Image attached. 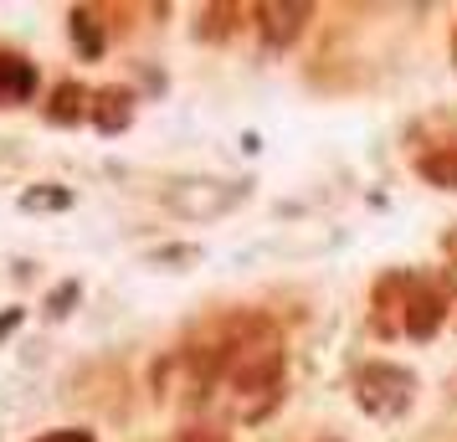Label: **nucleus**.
Returning a JSON list of instances; mask_svg holds the SVG:
<instances>
[{
	"instance_id": "f257e3e1",
	"label": "nucleus",
	"mask_w": 457,
	"mask_h": 442,
	"mask_svg": "<svg viewBox=\"0 0 457 442\" xmlns=\"http://www.w3.org/2000/svg\"><path fill=\"white\" fill-rule=\"evenodd\" d=\"M211 355H216V376L227 386L231 417L242 421H262L283 401L288 386V350L278 324L262 314H227L216 319L206 335H201Z\"/></svg>"
},
{
	"instance_id": "f03ea898",
	"label": "nucleus",
	"mask_w": 457,
	"mask_h": 442,
	"mask_svg": "<svg viewBox=\"0 0 457 442\" xmlns=\"http://www.w3.org/2000/svg\"><path fill=\"white\" fill-rule=\"evenodd\" d=\"M350 391H354V406H360L365 417L395 421V417H406L411 401H416V371L391 365V360H365V365L354 371Z\"/></svg>"
},
{
	"instance_id": "7ed1b4c3",
	"label": "nucleus",
	"mask_w": 457,
	"mask_h": 442,
	"mask_svg": "<svg viewBox=\"0 0 457 442\" xmlns=\"http://www.w3.org/2000/svg\"><path fill=\"white\" fill-rule=\"evenodd\" d=\"M247 196H252L247 180H175L165 190V206L186 221H216V216L237 211Z\"/></svg>"
},
{
	"instance_id": "20e7f679",
	"label": "nucleus",
	"mask_w": 457,
	"mask_h": 442,
	"mask_svg": "<svg viewBox=\"0 0 457 442\" xmlns=\"http://www.w3.org/2000/svg\"><path fill=\"white\" fill-rule=\"evenodd\" d=\"M453 288H457V268H447V273H416L411 278V304H406V335L432 339L436 324L447 319Z\"/></svg>"
},
{
	"instance_id": "39448f33",
	"label": "nucleus",
	"mask_w": 457,
	"mask_h": 442,
	"mask_svg": "<svg viewBox=\"0 0 457 442\" xmlns=\"http://www.w3.org/2000/svg\"><path fill=\"white\" fill-rule=\"evenodd\" d=\"M411 278L406 268H391V273L375 278L370 288V329L380 339H395L406 335V304H411Z\"/></svg>"
},
{
	"instance_id": "423d86ee",
	"label": "nucleus",
	"mask_w": 457,
	"mask_h": 442,
	"mask_svg": "<svg viewBox=\"0 0 457 442\" xmlns=\"http://www.w3.org/2000/svg\"><path fill=\"white\" fill-rule=\"evenodd\" d=\"M252 16H257L262 42L278 52V46H293L298 37H303V26H309L313 5H309V0H262V5H252Z\"/></svg>"
},
{
	"instance_id": "0eeeda50",
	"label": "nucleus",
	"mask_w": 457,
	"mask_h": 442,
	"mask_svg": "<svg viewBox=\"0 0 457 442\" xmlns=\"http://www.w3.org/2000/svg\"><path fill=\"white\" fill-rule=\"evenodd\" d=\"M37 98V63L21 52H0V108H21Z\"/></svg>"
},
{
	"instance_id": "6e6552de",
	"label": "nucleus",
	"mask_w": 457,
	"mask_h": 442,
	"mask_svg": "<svg viewBox=\"0 0 457 442\" xmlns=\"http://www.w3.org/2000/svg\"><path fill=\"white\" fill-rule=\"evenodd\" d=\"M93 124H98V134H124L134 124V93L119 83L93 88Z\"/></svg>"
},
{
	"instance_id": "1a4fd4ad",
	"label": "nucleus",
	"mask_w": 457,
	"mask_h": 442,
	"mask_svg": "<svg viewBox=\"0 0 457 442\" xmlns=\"http://www.w3.org/2000/svg\"><path fill=\"white\" fill-rule=\"evenodd\" d=\"M46 119H52V124H62V129L93 119V93H87L83 83H72V78L57 83V88H52V104H46Z\"/></svg>"
},
{
	"instance_id": "9d476101",
	"label": "nucleus",
	"mask_w": 457,
	"mask_h": 442,
	"mask_svg": "<svg viewBox=\"0 0 457 442\" xmlns=\"http://www.w3.org/2000/svg\"><path fill=\"white\" fill-rule=\"evenodd\" d=\"M416 175L442 190H457V134L453 139H436L432 149H421L416 154Z\"/></svg>"
},
{
	"instance_id": "9b49d317",
	"label": "nucleus",
	"mask_w": 457,
	"mask_h": 442,
	"mask_svg": "<svg viewBox=\"0 0 457 442\" xmlns=\"http://www.w3.org/2000/svg\"><path fill=\"white\" fill-rule=\"evenodd\" d=\"M72 42H78V52H83L87 63L104 57V21H98L93 5H78V11H72Z\"/></svg>"
},
{
	"instance_id": "f8f14e48",
	"label": "nucleus",
	"mask_w": 457,
	"mask_h": 442,
	"mask_svg": "<svg viewBox=\"0 0 457 442\" xmlns=\"http://www.w3.org/2000/svg\"><path fill=\"white\" fill-rule=\"evenodd\" d=\"M237 21H242V5H206V11L195 16V37H201V42H221Z\"/></svg>"
},
{
	"instance_id": "ddd939ff",
	"label": "nucleus",
	"mask_w": 457,
	"mask_h": 442,
	"mask_svg": "<svg viewBox=\"0 0 457 442\" xmlns=\"http://www.w3.org/2000/svg\"><path fill=\"white\" fill-rule=\"evenodd\" d=\"M72 206V190L67 186H31V190H21V211H67Z\"/></svg>"
},
{
	"instance_id": "4468645a",
	"label": "nucleus",
	"mask_w": 457,
	"mask_h": 442,
	"mask_svg": "<svg viewBox=\"0 0 457 442\" xmlns=\"http://www.w3.org/2000/svg\"><path fill=\"white\" fill-rule=\"evenodd\" d=\"M78 298H83V283H78V278H67V283H57V288H52V298H46V319H67V314H72V304H78Z\"/></svg>"
},
{
	"instance_id": "2eb2a0df",
	"label": "nucleus",
	"mask_w": 457,
	"mask_h": 442,
	"mask_svg": "<svg viewBox=\"0 0 457 442\" xmlns=\"http://www.w3.org/2000/svg\"><path fill=\"white\" fill-rule=\"evenodd\" d=\"M170 442H231V438L221 432V427H211V421H201V427H180V432H175Z\"/></svg>"
},
{
	"instance_id": "dca6fc26",
	"label": "nucleus",
	"mask_w": 457,
	"mask_h": 442,
	"mask_svg": "<svg viewBox=\"0 0 457 442\" xmlns=\"http://www.w3.org/2000/svg\"><path fill=\"white\" fill-rule=\"evenodd\" d=\"M37 442H98L87 427H57V432H42Z\"/></svg>"
},
{
	"instance_id": "f3484780",
	"label": "nucleus",
	"mask_w": 457,
	"mask_h": 442,
	"mask_svg": "<svg viewBox=\"0 0 457 442\" xmlns=\"http://www.w3.org/2000/svg\"><path fill=\"white\" fill-rule=\"evenodd\" d=\"M195 247H165V253H154V268H170V263H195Z\"/></svg>"
},
{
	"instance_id": "a211bd4d",
	"label": "nucleus",
	"mask_w": 457,
	"mask_h": 442,
	"mask_svg": "<svg viewBox=\"0 0 457 442\" xmlns=\"http://www.w3.org/2000/svg\"><path fill=\"white\" fill-rule=\"evenodd\" d=\"M16 324H21V309H5V314H0V339L11 335V329H16Z\"/></svg>"
},
{
	"instance_id": "6ab92c4d",
	"label": "nucleus",
	"mask_w": 457,
	"mask_h": 442,
	"mask_svg": "<svg viewBox=\"0 0 457 442\" xmlns=\"http://www.w3.org/2000/svg\"><path fill=\"white\" fill-rule=\"evenodd\" d=\"M453 57H457V31H453Z\"/></svg>"
}]
</instances>
